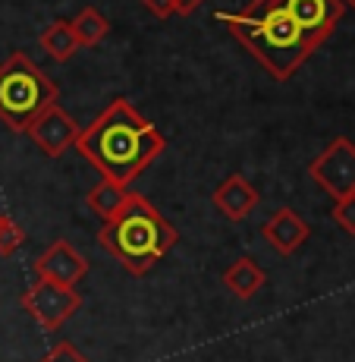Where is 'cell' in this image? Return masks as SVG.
<instances>
[{
    "label": "cell",
    "mask_w": 355,
    "mask_h": 362,
    "mask_svg": "<svg viewBox=\"0 0 355 362\" xmlns=\"http://www.w3.org/2000/svg\"><path fill=\"white\" fill-rule=\"evenodd\" d=\"M217 23L227 25V32L280 82L292 79L315 54L280 0H252L236 13H217Z\"/></svg>",
    "instance_id": "7a4b0ae2"
},
{
    "label": "cell",
    "mask_w": 355,
    "mask_h": 362,
    "mask_svg": "<svg viewBox=\"0 0 355 362\" xmlns=\"http://www.w3.org/2000/svg\"><path fill=\"white\" fill-rule=\"evenodd\" d=\"M35 274L41 281H51V284H64V287H76L82 277L88 274V262L69 246L66 240H57L44 249V252L35 259Z\"/></svg>",
    "instance_id": "9c48e42d"
},
{
    "label": "cell",
    "mask_w": 355,
    "mask_h": 362,
    "mask_svg": "<svg viewBox=\"0 0 355 362\" xmlns=\"http://www.w3.org/2000/svg\"><path fill=\"white\" fill-rule=\"evenodd\" d=\"M333 221L349 236H355V196L337 199V205H333Z\"/></svg>",
    "instance_id": "e0dca14e"
},
{
    "label": "cell",
    "mask_w": 355,
    "mask_h": 362,
    "mask_svg": "<svg viewBox=\"0 0 355 362\" xmlns=\"http://www.w3.org/2000/svg\"><path fill=\"white\" fill-rule=\"evenodd\" d=\"M0 221H4V214H0Z\"/></svg>",
    "instance_id": "7402d4cb"
},
{
    "label": "cell",
    "mask_w": 355,
    "mask_h": 362,
    "mask_svg": "<svg viewBox=\"0 0 355 362\" xmlns=\"http://www.w3.org/2000/svg\"><path fill=\"white\" fill-rule=\"evenodd\" d=\"M76 148L101 180L126 186L164 155L167 139L129 98H114L88 127H82Z\"/></svg>",
    "instance_id": "6da1fadb"
},
{
    "label": "cell",
    "mask_w": 355,
    "mask_h": 362,
    "mask_svg": "<svg viewBox=\"0 0 355 362\" xmlns=\"http://www.w3.org/2000/svg\"><path fill=\"white\" fill-rule=\"evenodd\" d=\"M38 45H41V51H44L47 57H54L57 64H66V60L79 51V38H76L69 19H57V23L47 25V29L41 32Z\"/></svg>",
    "instance_id": "5bb4252c"
},
{
    "label": "cell",
    "mask_w": 355,
    "mask_h": 362,
    "mask_svg": "<svg viewBox=\"0 0 355 362\" xmlns=\"http://www.w3.org/2000/svg\"><path fill=\"white\" fill-rule=\"evenodd\" d=\"M214 208H217L220 214H224L227 221H233V224H239V221H246L248 214L258 208L261 202V192L255 189L252 183H248L242 173H229V177L224 180V183L214 189Z\"/></svg>",
    "instance_id": "8fae6325"
},
{
    "label": "cell",
    "mask_w": 355,
    "mask_h": 362,
    "mask_svg": "<svg viewBox=\"0 0 355 362\" xmlns=\"http://www.w3.org/2000/svg\"><path fill=\"white\" fill-rule=\"evenodd\" d=\"M60 88L47 79L29 54L16 51L0 64V120L13 132H29V127L57 104Z\"/></svg>",
    "instance_id": "277c9868"
},
{
    "label": "cell",
    "mask_w": 355,
    "mask_h": 362,
    "mask_svg": "<svg viewBox=\"0 0 355 362\" xmlns=\"http://www.w3.org/2000/svg\"><path fill=\"white\" fill-rule=\"evenodd\" d=\"M280 4L296 23V29L302 32V38L308 41L311 51H318L330 38L346 13L343 0H280Z\"/></svg>",
    "instance_id": "52a82bcc"
},
{
    "label": "cell",
    "mask_w": 355,
    "mask_h": 362,
    "mask_svg": "<svg viewBox=\"0 0 355 362\" xmlns=\"http://www.w3.org/2000/svg\"><path fill=\"white\" fill-rule=\"evenodd\" d=\"M23 243H25L23 227H19L13 218H6V214H4V221H0V255H4V259H6V255H13L19 246H23Z\"/></svg>",
    "instance_id": "2e32d148"
},
{
    "label": "cell",
    "mask_w": 355,
    "mask_h": 362,
    "mask_svg": "<svg viewBox=\"0 0 355 362\" xmlns=\"http://www.w3.org/2000/svg\"><path fill=\"white\" fill-rule=\"evenodd\" d=\"M69 23H73V32H76V38H79V47L101 45L110 32V23L95 10V6H85V10H82L76 19H69Z\"/></svg>",
    "instance_id": "9a60e30c"
},
{
    "label": "cell",
    "mask_w": 355,
    "mask_h": 362,
    "mask_svg": "<svg viewBox=\"0 0 355 362\" xmlns=\"http://www.w3.org/2000/svg\"><path fill=\"white\" fill-rule=\"evenodd\" d=\"M343 6H349V10H355V0H343Z\"/></svg>",
    "instance_id": "44dd1931"
},
{
    "label": "cell",
    "mask_w": 355,
    "mask_h": 362,
    "mask_svg": "<svg viewBox=\"0 0 355 362\" xmlns=\"http://www.w3.org/2000/svg\"><path fill=\"white\" fill-rule=\"evenodd\" d=\"M41 362H88V359L82 356V353L76 350V346L69 344V340H64V344H57V346H54V350L47 353V356L41 359Z\"/></svg>",
    "instance_id": "ac0fdd59"
},
{
    "label": "cell",
    "mask_w": 355,
    "mask_h": 362,
    "mask_svg": "<svg viewBox=\"0 0 355 362\" xmlns=\"http://www.w3.org/2000/svg\"><path fill=\"white\" fill-rule=\"evenodd\" d=\"M308 236H311V227L305 224L292 208H277V211L261 224V240L280 255L299 252V249L308 243Z\"/></svg>",
    "instance_id": "30bf717a"
},
{
    "label": "cell",
    "mask_w": 355,
    "mask_h": 362,
    "mask_svg": "<svg viewBox=\"0 0 355 362\" xmlns=\"http://www.w3.org/2000/svg\"><path fill=\"white\" fill-rule=\"evenodd\" d=\"M308 173L333 202L355 196V145L337 136L330 145L308 164Z\"/></svg>",
    "instance_id": "8992f818"
},
{
    "label": "cell",
    "mask_w": 355,
    "mask_h": 362,
    "mask_svg": "<svg viewBox=\"0 0 355 362\" xmlns=\"http://www.w3.org/2000/svg\"><path fill=\"white\" fill-rule=\"evenodd\" d=\"M23 309L44 331H60L82 309V296L76 287H64V284H51L38 277L23 293Z\"/></svg>",
    "instance_id": "5b68a950"
},
{
    "label": "cell",
    "mask_w": 355,
    "mask_h": 362,
    "mask_svg": "<svg viewBox=\"0 0 355 362\" xmlns=\"http://www.w3.org/2000/svg\"><path fill=\"white\" fill-rule=\"evenodd\" d=\"M126 199H129L126 186L101 180V183H95L92 189H88L85 205H88V211H92L95 218H101V224H104V221H110L114 214H120V208L126 205Z\"/></svg>",
    "instance_id": "4fadbf2b"
},
{
    "label": "cell",
    "mask_w": 355,
    "mask_h": 362,
    "mask_svg": "<svg viewBox=\"0 0 355 362\" xmlns=\"http://www.w3.org/2000/svg\"><path fill=\"white\" fill-rule=\"evenodd\" d=\"M264 284H267V274H264V268L252 255H242L224 271V287L239 299H252Z\"/></svg>",
    "instance_id": "7c38bea8"
},
{
    "label": "cell",
    "mask_w": 355,
    "mask_h": 362,
    "mask_svg": "<svg viewBox=\"0 0 355 362\" xmlns=\"http://www.w3.org/2000/svg\"><path fill=\"white\" fill-rule=\"evenodd\" d=\"M79 132H82L79 123H76L60 104H51V107L29 127V139L47 158H60L64 151H69L76 145Z\"/></svg>",
    "instance_id": "ba28073f"
},
{
    "label": "cell",
    "mask_w": 355,
    "mask_h": 362,
    "mask_svg": "<svg viewBox=\"0 0 355 362\" xmlns=\"http://www.w3.org/2000/svg\"><path fill=\"white\" fill-rule=\"evenodd\" d=\"M142 6L155 19H170L176 13V0H142Z\"/></svg>",
    "instance_id": "d6986e66"
},
{
    "label": "cell",
    "mask_w": 355,
    "mask_h": 362,
    "mask_svg": "<svg viewBox=\"0 0 355 362\" xmlns=\"http://www.w3.org/2000/svg\"><path fill=\"white\" fill-rule=\"evenodd\" d=\"M179 243V233L145 196L129 192L120 214L104 221L97 230V246L107 249L129 274L142 277Z\"/></svg>",
    "instance_id": "3957f363"
},
{
    "label": "cell",
    "mask_w": 355,
    "mask_h": 362,
    "mask_svg": "<svg viewBox=\"0 0 355 362\" xmlns=\"http://www.w3.org/2000/svg\"><path fill=\"white\" fill-rule=\"evenodd\" d=\"M201 4H205V0H176V13L179 16H192Z\"/></svg>",
    "instance_id": "ffe728a7"
}]
</instances>
